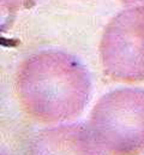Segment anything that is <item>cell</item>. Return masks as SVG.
<instances>
[{
    "mask_svg": "<svg viewBox=\"0 0 144 155\" xmlns=\"http://www.w3.org/2000/svg\"><path fill=\"white\" fill-rule=\"evenodd\" d=\"M123 4L129 5V6H144V0H120Z\"/></svg>",
    "mask_w": 144,
    "mask_h": 155,
    "instance_id": "cell-6",
    "label": "cell"
},
{
    "mask_svg": "<svg viewBox=\"0 0 144 155\" xmlns=\"http://www.w3.org/2000/svg\"><path fill=\"white\" fill-rule=\"evenodd\" d=\"M16 94L23 111L37 123H69L85 110L91 96L88 69L67 52L43 49L27 57L16 72Z\"/></svg>",
    "mask_w": 144,
    "mask_h": 155,
    "instance_id": "cell-1",
    "label": "cell"
},
{
    "mask_svg": "<svg viewBox=\"0 0 144 155\" xmlns=\"http://www.w3.org/2000/svg\"><path fill=\"white\" fill-rule=\"evenodd\" d=\"M25 155H106L88 124L64 123L38 131Z\"/></svg>",
    "mask_w": 144,
    "mask_h": 155,
    "instance_id": "cell-4",
    "label": "cell"
},
{
    "mask_svg": "<svg viewBox=\"0 0 144 155\" xmlns=\"http://www.w3.org/2000/svg\"><path fill=\"white\" fill-rule=\"evenodd\" d=\"M87 124L106 155L144 154V89L108 91L93 107Z\"/></svg>",
    "mask_w": 144,
    "mask_h": 155,
    "instance_id": "cell-2",
    "label": "cell"
},
{
    "mask_svg": "<svg viewBox=\"0 0 144 155\" xmlns=\"http://www.w3.org/2000/svg\"><path fill=\"white\" fill-rule=\"evenodd\" d=\"M99 53L110 79L126 84L144 82V6L126 8L108 22Z\"/></svg>",
    "mask_w": 144,
    "mask_h": 155,
    "instance_id": "cell-3",
    "label": "cell"
},
{
    "mask_svg": "<svg viewBox=\"0 0 144 155\" xmlns=\"http://www.w3.org/2000/svg\"><path fill=\"white\" fill-rule=\"evenodd\" d=\"M36 2L37 0H0V6L4 11L17 12L19 10L31 7Z\"/></svg>",
    "mask_w": 144,
    "mask_h": 155,
    "instance_id": "cell-5",
    "label": "cell"
}]
</instances>
